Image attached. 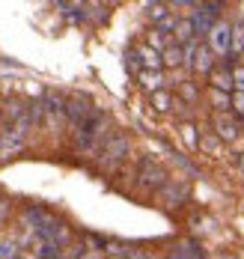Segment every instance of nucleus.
<instances>
[{"label":"nucleus","instance_id":"1","mask_svg":"<svg viewBox=\"0 0 244 259\" xmlns=\"http://www.w3.org/2000/svg\"><path fill=\"white\" fill-rule=\"evenodd\" d=\"M131 152V140L125 137V134H113L108 143H105V152H102V164H105V170H116L125 155Z\"/></svg>","mask_w":244,"mask_h":259},{"label":"nucleus","instance_id":"2","mask_svg":"<svg viewBox=\"0 0 244 259\" xmlns=\"http://www.w3.org/2000/svg\"><path fill=\"white\" fill-rule=\"evenodd\" d=\"M206 45L215 51V57H229V48H232V24L229 21H217L212 27V33L206 36Z\"/></svg>","mask_w":244,"mask_h":259},{"label":"nucleus","instance_id":"3","mask_svg":"<svg viewBox=\"0 0 244 259\" xmlns=\"http://www.w3.org/2000/svg\"><path fill=\"white\" fill-rule=\"evenodd\" d=\"M137 182H140V188H146V191H158V188L167 185V173H164V167H158L152 158H143V161H140Z\"/></svg>","mask_w":244,"mask_h":259},{"label":"nucleus","instance_id":"4","mask_svg":"<svg viewBox=\"0 0 244 259\" xmlns=\"http://www.w3.org/2000/svg\"><path fill=\"white\" fill-rule=\"evenodd\" d=\"M89 116H92V107H89V99H86V96H72V99L66 102V119H69L75 128H81Z\"/></svg>","mask_w":244,"mask_h":259},{"label":"nucleus","instance_id":"5","mask_svg":"<svg viewBox=\"0 0 244 259\" xmlns=\"http://www.w3.org/2000/svg\"><path fill=\"white\" fill-rule=\"evenodd\" d=\"M215 134L223 140V143H232V140H238V137H241V122H238L235 116H229V113H217Z\"/></svg>","mask_w":244,"mask_h":259},{"label":"nucleus","instance_id":"6","mask_svg":"<svg viewBox=\"0 0 244 259\" xmlns=\"http://www.w3.org/2000/svg\"><path fill=\"white\" fill-rule=\"evenodd\" d=\"M190 69H193L197 75H212V72L217 69L215 51H212L209 45H200V48H197V54H193V63H190Z\"/></svg>","mask_w":244,"mask_h":259},{"label":"nucleus","instance_id":"7","mask_svg":"<svg viewBox=\"0 0 244 259\" xmlns=\"http://www.w3.org/2000/svg\"><path fill=\"white\" fill-rule=\"evenodd\" d=\"M134 54H137V60H140V66H143V72H161L164 60H161V54L155 51V48H149V45H140Z\"/></svg>","mask_w":244,"mask_h":259},{"label":"nucleus","instance_id":"8","mask_svg":"<svg viewBox=\"0 0 244 259\" xmlns=\"http://www.w3.org/2000/svg\"><path fill=\"white\" fill-rule=\"evenodd\" d=\"M212 80V90H220V93H232L235 90V83H232V69L229 66H217L215 72L209 75Z\"/></svg>","mask_w":244,"mask_h":259},{"label":"nucleus","instance_id":"9","mask_svg":"<svg viewBox=\"0 0 244 259\" xmlns=\"http://www.w3.org/2000/svg\"><path fill=\"white\" fill-rule=\"evenodd\" d=\"M146 45H149V48H155L158 54H164L170 45H176V42H173V36H170V33H164V30H158V27H152V30H149Z\"/></svg>","mask_w":244,"mask_h":259},{"label":"nucleus","instance_id":"10","mask_svg":"<svg viewBox=\"0 0 244 259\" xmlns=\"http://www.w3.org/2000/svg\"><path fill=\"white\" fill-rule=\"evenodd\" d=\"M137 78H140V87H143V90H149L152 96H155V93H161L164 83H167V78H164L161 72H140Z\"/></svg>","mask_w":244,"mask_h":259},{"label":"nucleus","instance_id":"11","mask_svg":"<svg viewBox=\"0 0 244 259\" xmlns=\"http://www.w3.org/2000/svg\"><path fill=\"white\" fill-rule=\"evenodd\" d=\"M21 253H24V250H21V241H18L15 235H9V238L3 235V238H0V259H18Z\"/></svg>","mask_w":244,"mask_h":259},{"label":"nucleus","instance_id":"12","mask_svg":"<svg viewBox=\"0 0 244 259\" xmlns=\"http://www.w3.org/2000/svg\"><path fill=\"white\" fill-rule=\"evenodd\" d=\"M200 149H203V152H209L212 158H217V155H220V149H223V140H220L217 134H209V131H206V134L200 137Z\"/></svg>","mask_w":244,"mask_h":259},{"label":"nucleus","instance_id":"13","mask_svg":"<svg viewBox=\"0 0 244 259\" xmlns=\"http://www.w3.org/2000/svg\"><path fill=\"white\" fill-rule=\"evenodd\" d=\"M164 66H170V69H176V66H185V51L179 48V45H170L167 51L161 54Z\"/></svg>","mask_w":244,"mask_h":259},{"label":"nucleus","instance_id":"14","mask_svg":"<svg viewBox=\"0 0 244 259\" xmlns=\"http://www.w3.org/2000/svg\"><path fill=\"white\" fill-rule=\"evenodd\" d=\"M209 102H212V107H215V110H220V113H226V110L232 107L229 93H220V90H209Z\"/></svg>","mask_w":244,"mask_h":259},{"label":"nucleus","instance_id":"15","mask_svg":"<svg viewBox=\"0 0 244 259\" xmlns=\"http://www.w3.org/2000/svg\"><path fill=\"white\" fill-rule=\"evenodd\" d=\"M244 54V24H232V48L229 57H241Z\"/></svg>","mask_w":244,"mask_h":259},{"label":"nucleus","instance_id":"16","mask_svg":"<svg viewBox=\"0 0 244 259\" xmlns=\"http://www.w3.org/2000/svg\"><path fill=\"white\" fill-rule=\"evenodd\" d=\"M146 9H149V18H152L155 24H164V21L170 18V6H167V3H149Z\"/></svg>","mask_w":244,"mask_h":259},{"label":"nucleus","instance_id":"17","mask_svg":"<svg viewBox=\"0 0 244 259\" xmlns=\"http://www.w3.org/2000/svg\"><path fill=\"white\" fill-rule=\"evenodd\" d=\"M152 107H155V110H158V113H167V110H170V107H173V96H170V93H155V96H152Z\"/></svg>","mask_w":244,"mask_h":259},{"label":"nucleus","instance_id":"18","mask_svg":"<svg viewBox=\"0 0 244 259\" xmlns=\"http://www.w3.org/2000/svg\"><path fill=\"white\" fill-rule=\"evenodd\" d=\"M179 93H182L188 102H197V99H200V90L193 87V80H182V83H179Z\"/></svg>","mask_w":244,"mask_h":259},{"label":"nucleus","instance_id":"19","mask_svg":"<svg viewBox=\"0 0 244 259\" xmlns=\"http://www.w3.org/2000/svg\"><path fill=\"white\" fill-rule=\"evenodd\" d=\"M232 116H235L238 122L244 119V93H235V96H232Z\"/></svg>","mask_w":244,"mask_h":259},{"label":"nucleus","instance_id":"20","mask_svg":"<svg viewBox=\"0 0 244 259\" xmlns=\"http://www.w3.org/2000/svg\"><path fill=\"white\" fill-rule=\"evenodd\" d=\"M182 134H185V140H188L190 149H200V137H197V128H193V125H182Z\"/></svg>","mask_w":244,"mask_h":259},{"label":"nucleus","instance_id":"21","mask_svg":"<svg viewBox=\"0 0 244 259\" xmlns=\"http://www.w3.org/2000/svg\"><path fill=\"white\" fill-rule=\"evenodd\" d=\"M232 83H235V93H244V66L232 69Z\"/></svg>","mask_w":244,"mask_h":259},{"label":"nucleus","instance_id":"22","mask_svg":"<svg viewBox=\"0 0 244 259\" xmlns=\"http://www.w3.org/2000/svg\"><path fill=\"white\" fill-rule=\"evenodd\" d=\"M6 214H9V203L0 197V218H6Z\"/></svg>","mask_w":244,"mask_h":259},{"label":"nucleus","instance_id":"23","mask_svg":"<svg viewBox=\"0 0 244 259\" xmlns=\"http://www.w3.org/2000/svg\"><path fill=\"white\" fill-rule=\"evenodd\" d=\"M238 167H241V173H244V152L238 155Z\"/></svg>","mask_w":244,"mask_h":259},{"label":"nucleus","instance_id":"24","mask_svg":"<svg viewBox=\"0 0 244 259\" xmlns=\"http://www.w3.org/2000/svg\"><path fill=\"white\" fill-rule=\"evenodd\" d=\"M110 259H128V256H110Z\"/></svg>","mask_w":244,"mask_h":259},{"label":"nucleus","instance_id":"25","mask_svg":"<svg viewBox=\"0 0 244 259\" xmlns=\"http://www.w3.org/2000/svg\"><path fill=\"white\" fill-rule=\"evenodd\" d=\"M215 259H229V256H215Z\"/></svg>","mask_w":244,"mask_h":259},{"label":"nucleus","instance_id":"26","mask_svg":"<svg viewBox=\"0 0 244 259\" xmlns=\"http://www.w3.org/2000/svg\"><path fill=\"white\" fill-rule=\"evenodd\" d=\"M0 238H3V227H0Z\"/></svg>","mask_w":244,"mask_h":259},{"label":"nucleus","instance_id":"27","mask_svg":"<svg viewBox=\"0 0 244 259\" xmlns=\"http://www.w3.org/2000/svg\"><path fill=\"white\" fill-rule=\"evenodd\" d=\"M146 259H158V256H146Z\"/></svg>","mask_w":244,"mask_h":259}]
</instances>
